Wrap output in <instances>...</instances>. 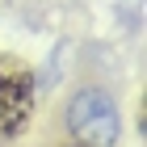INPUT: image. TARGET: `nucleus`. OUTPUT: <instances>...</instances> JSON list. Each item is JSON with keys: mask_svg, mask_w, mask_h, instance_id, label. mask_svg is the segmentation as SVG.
<instances>
[{"mask_svg": "<svg viewBox=\"0 0 147 147\" xmlns=\"http://www.w3.org/2000/svg\"><path fill=\"white\" fill-rule=\"evenodd\" d=\"M34 118V71L17 55L0 51V143L17 139Z\"/></svg>", "mask_w": 147, "mask_h": 147, "instance_id": "1", "label": "nucleus"}, {"mask_svg": "<svg viewBox=\"0 0 147 147\" xmlns=\"http://www.w3.org/2000/svg\"><path fill=\"white\" fill-rule=\"evenodd\" d=\"M67 126H71V135H76L84 147H109V143H118L122 113H118V105H113L109 92L88 88V92H76V97H71Z\"/></svg>", "mask_w": 147, "mask_h": 147, "instance_id": "2", "label": "nucleus"}, {"mask_svg": "<svg viewBox=\"0 0 147 147\" xmlns=\"http://www.w3.org/2000/svg\"><path fill=\"white\" fill-rule=\"evenodd\" d=\"M76 147H84V143H76Z\"/></svg>", "mask_w": 147, "mask_h": 147, "instance_id": "3", "label": "nucleus"}]
</instances>
